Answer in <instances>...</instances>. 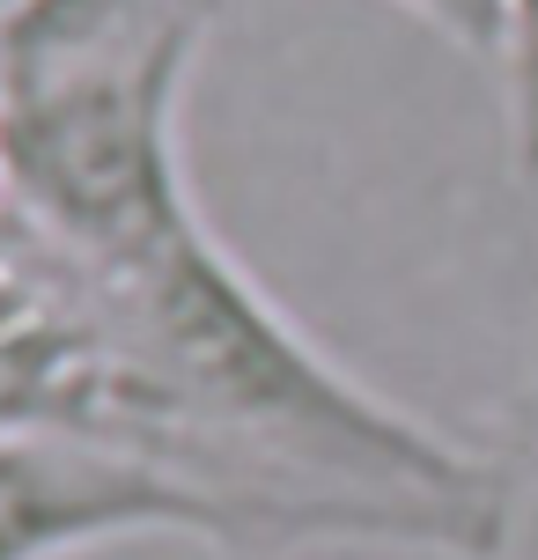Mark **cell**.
<instances>
[{"label": "cell", "mask_w": 538, "mask_h": 560, "mask_svg": "<svg viewBox=\"0 0 538 560\" xmlns=\"http://www.w3.org/2000/svg\"><path fill=\"white\" fill-rule=\"evenodd\" d=\"M502 112H510V163L538 185V0H502Z\"/></svg>", "instance_id": "obj_3"}, {"label": "cell", "mask_w": 538, "mask_h": 560, "mask_svg": "<svg viewBox=\"0 0 538 560\" xmlns=\"http://www.w3.org/2000/svg\"><path fill=\"white\" fill-rule=\"evenodd\" d=\"M413 23H428L443 45H457L465 59L494 67L502 59V0H391Z\"/></svg>", "instance_id": "obj_4"}, {"label": "cell", "mask_w": 538, "mask_h": 560, "mask_svg": "<svg viewBox=\"0 0 538 560\" xmlns=\"http://www.w3.org/2000/svg\"><path fill=\"white\" fill-rule=\"evenodd\" d=\"M15 8H23V0H0V30H8V15H15Z\"/></svg>", "instance_id": "obj_5"}, {"label": "cell", "mask_w": 538, "mask_h": 560, "mask_svg": "<svg viewBox=\"0 0 538 560\" xmlns=\"http://www.w3.org/2000/svg\"><path fill=\"white\" fill-rule=\"evenodd\" d=\"M104 538H199L229 553L325 546L303 516L258 509L163 457L82 435H0V560H67Z\"/></svg>", "instance_id": "obj_2"}, {"label": "cell", "mask_w": 538, "mask_h": 560, "mask_svg": "<svg viewBox=\"0 0 538 560\" xmlns=\"http://www.w3.org/2000/svg\"><path fill=\"white\" fill-rule=\"evenodd\" d=\"M207 30L214 8L104 52L0 74L8 207L89 273H133L171 252L185 229H199L177 118Z\"/></svg>", "instance_id": "obj_1"}, {"label": "cell", "mask_w": 538, "mask_h": 560, "mask_svg": "<svg viewBox=\"0 0 538 560\" xmlns=\"http://www.w3.org/2000/svg\"><path fill=\"white\" fill-rule=\"evenodd\" d=\"M0 207H8V177H0Z\"/></svg>", "instance_id": "obj_6"}]
</instances>
